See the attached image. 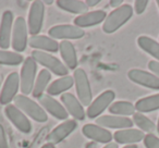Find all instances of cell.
Masks as SVG:
<instances>
[{
	"mask_svg": "<svg viewBox=\"0 0 159 148\" xmlns=\"http://www.w3.org/2000/svg\"><path fill=\"white\" fill-rule=\"evenodd\" d=\"M38 101L43 107V109L49 114L52 115L53 118L58 120H63V121L68 120L69 113L66 112V108L57 99L49 96L48 94H44L42 97L38 98Z\"/></svg>",
	"mask_w": 159,
	"mask_h": 148,
	"instance_id": "obj_15",
	"label": "cell"
},
{
	"mask_svg": "<svg viewBox=\"0 0 159 148\" xmlns=\"http://www.w3.org/2000/svg\"><path fill=\"white\" fill-rule=\"evenodd\" d=\"M157 6H158V8H159V0L157 1Z\"/></svg>",
	"mask_w": 159,
	"mask_h": 148,
	"instance_id": "obj_42",
	"label": "cell"
},
{
	"mask_svg": "<svg viewBox=\"0 0 159 148\" xmlns=\"http://www.w3.org/2000/svg\"><path fill=\"white\" fill-rule=\"evenodd\" d=\"M104 148H119V145L117 143H109L106 146H104Z\"/></svg>",
	"mask_w": 159,
	"mask_h": 148,
	"instance_id": "obj_37",
	"label": "cell"
},
{
	"mask_svg": "<svg viewBox=\"0 0 159 148\" xmlns=\"http://www.w3.org/2000/svg\"><path fill=\"white\" fill-rule=\"evenodd\" d=\"M24 57L21 53L0 49V64L2 65H20L24 62Z\"/></svg>",
	"mask_w": 159,
	"mask_h": 148,
	"instance_id": "obj_30",
	"label": "cell"
},
{
	"mask_svg": "<svg viewBox=\"0 0 159 148\" xmlns=\"http://www.w3.org/2000/svg\"><path fill=\"white\" fill-rule=\"evenodd\" d=\"M133 123L139 128V130L142 132H147L148 134H152L155 131L157 130V126L149 118H147L146 115H144V113L135 112L133 114Z\"/></svg>",
	"mask_w": 159,
	"mask_h": 148,
	"instance_id": "obj_29",
	"label": "cell"
},
{
	"mask_svg": "<svg viewBox=\"0 0 159 148\" xmlns=\"http://www.w3.org/2000/svg\"><path fill=\"white\" fill-rule=\"evenodd\" d=\"M123 148H139V147H137V145L133 144V145H126V146H124Z\"/></svg>",
	"mask_w": 159,
	"mask_h": 148,
	"instance_id": "obj_39",
	"label": "cell"
},
{
	"mask_svg": "<svg viewBox=\"0 0 159 148\" xmlns=\"http://www.w3.org/2000/svg\"><path fill=\"white\" fill-rule=\"evenodd\" d=\"M134 106L136 111L139 113H147L159 110V94L141 98L137 100Z\"/></svg>",
	"mask_w": 159,
	"mask_h": 148,
	"instance_id": "obj_26",
	"label": "cell"
},
{
	"mask_svg": "<svg viewBox=\"0 0 159 148\" xmlns=\"http://www.w3.org/2000/svg\"><path fill=\"white\" fill-rule=\"evenodd\" d=\"M123 5V1L122 0H111L110 1V6L112 8H119V7H121V6Z\"/></svg>",
	"mask_w": 159,
	"mask_h": 148,
	"instance_id": "obj_35",
	"label": "cell"
},
{
	"mask_svg": "<svg viewBox=\"0 0 159 148\" xmlns=\"http://www.w3.org/2000/svg\"><path fill=\"white\" fill-rule=\"evenodd\" d=\"M99 2H100V0H86V1H85L87 7H95V6H97Z\"/></svg>",
	"mask_w": 159,
	"mask_h": 148,
	"instance_id": "obj_36",
	"label": "cell"
},
{
	"mask_svg": "<svg viewBox=\"0 0 159 148\" xmlns=\"http://www.w3.org/2000/svg\"><path fill=\"white\" fill-rule=\"evenodd\" d=\"M56 3L59 9L70 13L82 16L89 12V7L86 6L85 1L82 0H58Z\"/></svg>",
	"mask_w": 159,
	"mask_h": 148,
	"instance_id": "obj_24",
	"label": "cell"
},
{
	"mask_svg": "<svg viewBox=\"0 0 159 148\" xmlns=\"http://www.w3.org/2000/svg\"><path fill=\"white\" fill-rule=\"evenodd\" d=\"M108 111L112 115H119V117H129V115H133L136 111L135 106L130 101H124V100H120V101L112 102L110 107H109Z\"/></svg>",
	"mask_w": 159,
	"mask_h": 148,
	"instance_id": "obj_28",
	"label": "cell"
},
{
	"mask_svg": "<svg viewBox=\"0 0 159 148\" xmlns=\"http://www.w3.org/2000/svg\"><path fill=\"white\" fill-rule=\"evenodd\" d=\"M157 132H158V134H159V119H158V124H157Z\"/></svg>",
	"mask_w": 159,
	"mask_h": 148,
	"instance_id": "obj_41",
	"label": "cell"
},
{
	"mask_svg": "<svg viewBox=\"0 0 159 148\" xmlns=\"http://www.w3.org/2000/svg\"><path fill=\"white\" fill-rule=\"evenodd\" d=\"M43 2H44V1H43ZM52 2H53V1H52V0H51V1H45L44 3H47V5H51V3H52Z\"/></svg>",
	"mask_w": 159,
	"mask_h": 148,
	"instance_id": "obj_40",
	"label": "cell"
},
{
	"mask_svg": "<svg viewBox=\"0 0 159 148\" xmlns=\"http://www.w3.org/2000/svg\"><path fill=\"white\" fill-rule=\"evenodd\" d=\"M96 124L102 128H117L119 130H125V128H132L133 121L126 117H119V115H102L96 119Z\"/></svg>",
	"mask_w": 159,
	"mask_h": 148,
	"instance_id": "obj_18",
	"label": "cell"
},
{
	"mask_svg": "<svg viewBox=\"0 0 159 148\" xmlns=\"http://www.w3.org/2000/svg\"><path fill=\"white\" fill-rule=\"evenodd\" d=\"M51 80V73L49 72L46 69H43L39 72V74L37 75L35 81V85H34V89H33V97L35 98H40L44 95L45 91H47L49 86V82Z\"/></svg>",
	"mask_w": 159,
	"mask_h": 148,
	"instance_id": "obj_25",
	"label": "cell"
},
{
	"mask_svg": "<svg viewBox=\"0 0 159 148\" xmlns=\"http://www.w3.org/2000/svg\"><path fill=\"white\" fill-rule=\"evenodd\" d=\"M144 145L146 148H159V138L154 134H147L144 137Z\"/></svg>",
	"mask_w": 159,
	"mask_h": 148,
	"instance_id": "obj_31",
	"label": "cell"
},
{
	"mask_svg": "<svg viewBox=\"0 0 159 148\" xmlns=\"http://www.w3.org/2000/svg\"><path fill=\"white\" fill-rule=\"evenodd\" d=\"M27 35H29L27 22L23 16H18L14 20L11 37V46L16 52L20 53L25 51L27 47V43H29Z\"/></svg>",
	"mask_w": 159,
	"mask_h": 148,
	"instance_id": "obj_6",
	"label": "cell"
},
{
	"mask_svg": "<svg viewBox=\"0 0 159 148\" xmlns=\"http://www.w3.org/2000/svg\"><path fill=\"white\" fill-rule=\"evenodd\" d=\"M37 73V63L32 57L25 58L20 73V89L22 95L27 96L33 93Z\"/></svg>",
	"mask_w": 159,
	"mask_h": 148,
	"instance_id": "obj_4",
	"label": "cell"
},
{
	"mask_svg": "<svg viewBox=\"0 0 159 148\" xmlns=\"http://www.w3.org/2000/svg\"><path fill=\"white\" fill-rule=\"evenodd\" d=\"M137 45L143 51L147 52L152 58L159 61V43L148 36L142 35L137 38Z\"/></svg>",
	"mask_w": 159,
	"mask_h": 148,
	"instance_id": "obj_27",
	"label": "cell"
},
{
	"mask_svg": "<svg viewBox=\"0 0 159 148\" xmlns=\"http://www.w3.org/2000/svg\"><path fill=\"white\" fill-rule=\"evenodd\" d=\"M0 148H9L7 136H6V131L1 124H0Z\"/></svg>",
	"mask_w": 159,
	"mask_h": 148,
	"instance_id": "obj_33",
	"label": "cell"
},
{
	"mask_svg": "<svg viewBox=\"0 0 159 148\" xmlns=\"http://www.w3.org/2000/svg\"><path fill=\"white\" fill-rule=\"evenodd\" d=\"M42 148H56L55 147V145H52V144H45V145H43V147Z\"/></svg>",
	"mask_w": 159,
	"mask_h": 148,
	"instance_id": "obj_38",
	"label": "cell"
},
{
	"mask_svg": "<svg viewBox=\"0 0 159 148\" xmlns=\"http://www.w3.org/2000/svg\"><path fill=\"white\" fill-rule=\"evenodd\" d=\"M148 69L152 71V74L159 78V61H156V60L149 61L148 62Z\"/></svg>",
	"mask_w": 159,
	"mask_h": 148,
	"instance_id": "obj_34",
	"label": "cell"
},
{
	"mask_svg": "<svg viewBox=\"0 0 159 148\" xmlns=\"http://www.w3.org/2000/svg\"><path fill=\"white\" fill-rule=\"evenodd\" d=\"M59 50L64 65L69 70H76L77 68V55L75 47L70 40H62L59 44Z\"/></svg>",
	"mask_w": 159,
	"mask_h": 148,
	"instance_id": "obj_22",
	"label": "cell"
},
{
	"mask_svg": "<svg viewBox=\"0 0 159 148\" xmlns=\"http://www.w3.org/2000/svg\"><path fill=\"white\" fill-rule=\"evenodd\" d=\"M14 16L12 11L6 10L0 21V49L7 50L11 46L12 29H13Z\"/></svg>",
	"mask_w": 159,
	"mask_h": 148,
	"instance_id": "obj_13",
	"label": "cell"
},
{
	"mask_svg": "<svg viewBox=\"0 0 159 148\" xmlns=\"http://www.w3.org/2000/svg\"><path fill=\"white\" fill-rule=\"evenodd\" d=\"M148 5V1L147 0H136L134 2V10H135V13L136 14H142L144 13V11L146 10Z\"/></svg>",
	"mask_w": 159,
	"mask_h": 148,
	"instance_id": "obj_32",
	"label": "cell"
},
{
	"mask_svg": "<svg viewBox=\"0 0 159 148\" xmlns=\"http://www.w3.org/2000/svg\"><path fill=\"white\" fill-rule=\"evenodd\" d=\"M144 137H145L144 132L137 128L119 130L113 134V139L116 141V143L121 145H133L143 141Z\"/></svg>",
	"mask_w": 159,
	"mask_h": 148,
	"instance_id": "obj_21",
	"label": "cell"
},
{
	"mask_svg": "<svg viewBox=\"0 0 159 148\" xmlns=\"http://www.w3.org/2000/svg\"><path fill=\"white\" fill-rule=\"evenodd\" d=\"M61 101L66 112L73 118V120L83 121L86 118V112L84 110V106L81 104L79 99L71 93H64L61 95Z\"/></svg>",
	"mask_w": 159,
	"mask_h": 148,
	"instance_id": "obj_14",
	"label": "cell"
},
{
	"mask_svg": "<svg viewBox=\"0 0 159 148\" xmlns=\"http://www.w3.org/2000/svg\"><path fill=\"white\" fill-rule=\"evenodd\" d=\"M82 133L86 138H89L96 143L109 144L113 138V135L107 128H104L97 124H85L82 128Z\"/></svg>",
	"mask_w": 159,
	"mask_h": 148,
	"instance_id": "obj_17",
	"label": "cell"
},
{
	"mask_svg": "<svg viewBox=\"0 0 159 148\" xmlns=\"http://www.w3.org/2000/svg\"><path fill=\"white\" fill-rule=\"evenodd\" d=\"M76 128H77V122L75 120H69V119L66 120L61 124L56 126L51 131V133H49L46 138L47 143L52 144V145L59 144L60 141H64L70 134H72Z\"/></svg>",
	"mask_w": 159,
	"mask_h": 148,
	"instance_id": "obj_16",
	"label": "cell"
},
{
	"mask_svg": "<svg viewBox=\"0 0 159 148\" xmlns=\"http://www.w3.org/2000/svg\"><path fill=\"white\" fill-rule=\"evenodd\" d=\"M31 57L35 60L36 63L45 66L46 70H48L50 73H53L55 75H58L60 78L68 75L69 69L64 65L63 62H61L57 57L52 56L51 53L39 50H33Z\"/></svg>",
	"mask_w": 159,
	"mask_h": 148,
	"instance_id": "obj_3",
	"label": "cell"
},
{
	"mask_svg": "<svg viewBox=\"0 0 159 148\" xmlns=\"http://www.w3.org/2000/svg\"><path fill=\"white\" fill-rule=\"evenodd\" d=\"M133 16V8L132 6L122 5L121 7L117 8L107 16L104 24H102V31L106 34H112L121 29L125 23L132 19Z\"/></svg>",
	"mask_w": 159,
	"mask_h": 148,
	"instance_id": "obj_1",
	"label": "cell"
},
{
	"mask_svg": "<svg viewBox=\"0 0 159 148\" xmlns=\"http://www.w3.org/2000/svg\"><path fill=\"white\" fill-rule=\"evenodd\" d=\"M14 106H16L23 113L29 115L31 119L38 123H44L48 120L47 112L43 109V107L33 99L24 95H18L14 98Z\"/></svg>",
	"mask_w": 159,
	"mask_h": 148,
	"instance_id": "obj_2",
	"label": "cell"
},
{
	"mask_svg": "<svg viewBox=\"0 0 159 148\" xmlns=\"http://www.w3.org/2000/svg\"><path fill=\"white\" fill-rule=\"evenodd\" d=\"M20 89V74L18 72H11L6 78L1 92H0V104L8 106L18 96Z\"/></svg>",
	"mask_w": 159,
	"mask_h": 148,
	"instance_id": "obj_10",
	"label": "cell"
},
{
	"mask_svg": "<svg viewBox=\"0 0 159 148\" xmlns=\"http://www.w3.org/2000/svg\"><path fill=\"white\" fill-rule=\"evenodd\" d=\"M5 115L9 119V121L24 134H30L32 132V123L26 117L25 113H23L20 109L14 105H8L5 107Z\"/></svg>",
	"mask_w": 159,
	"mask_h": 148,
	"instance_id": "obj_11",
	"label": "cell"
},
{
	"mask_svg": "<svg viewBox=\"0 0 159 148\" xmlns=\"http://www.w3.org/2000/svg\"><path fill=\"white\" fill-rule=\"evenodd\" d=\"M74 85V78L71 75L62 76V78H57L53 81L51 84H49L48 88H47V94L49 96H58L60 94L64 93V92L71 89Z\"/></svg>",
	"mask_w": 159,
	"mask_h": 148,
	"instance_id": "obj_23",
	"label": "cell"
},
{
	"mask_svg": "<svg viewBox=\"0 0 159 148\" xmlns=\"http://www.w3.org/2000/svg\"><path fill=\"white\" fill-rule=\"evenodd\" d=\"M116 98V93L111 89L102 92L98 97L95 98V100L92 101V104L89 106L86 110V117L89 119H97L100 117L102 112L112 105V101Z\"/></svg>",
	"mask_w": 159,
	"mask_h": 148,
	"instance_id": "obj_8",
	"label": "cell"
},
{
	"mask_svg": "<svg viewBox=\"0 0 159 148\" xmlns=\"http://www.w3.org/2000/svg\"><path fill=\"white\" fill-rule=\"evenodd\" d=\"M48 35L49 37L55 40H70L83 38L85 36V32L84 29H80V27L75 26V25L61 24L50 27L48 31Z\"/></svg>",
	"mask_w": 159,
	"mask_h": 148,
	"instance_id": "obj_9",
	"label": "cell"
},
{
	"mask_svg": "<svg viewBox=\"0 0 159 148\" xmlns=\"http://www.w3.org/2000/svg\"><path fill=\"white\" fill-rule=\"evenodd\" d=\"M29 45L31 48L35 49V50L44 51V52L56 53L59 51V43L48 36H31V38L29 39Z\"/></svg>",
	"mask_w": 159,
	"mask_h": 148,
	"instance_id": "obj_20",
	"label": "cell"
},
{
	"mask_svg": "<svg viewBox=\"0 0 159 148\" xmlns=\"http://www.w3.org/2000/svg\"><path fill=\"white\" fill-rule=\"evenodd\" d=\"M128 78L129 80L137 85H141L146 88L159 91V78L152 73L139 70V69H132L128 72Z\"/></svg>",
	"mask_w": 159,
	"mask_h": 148,
	"instance_id": "obj_12",
	"label": "cell"
},
{
	"mask_svg": "<svg viewBox=\"0 0 159 148\" xmlns=\"http://www.w3.org/2000/svg\"><path fill=\"white\" fill-rule=\"evenodd\" d=\"M107 18V13L102 10H96V11L87 12L82 16H79L74 19L73 23L75 26L80 29H85V27H92L105 22Z\"/></svg>",
	"mask_w": 159,
	"mask_h": 148,
	"instance_id": "obj_19",
	"label": "cell"
},
{
	"mask_svg": "<svg viewBox=\"0 0 159 148\" xmlns=\"http://www.w3.org/2000/svg\"><path fill=\"white\" fill-rule=\"evenodd\" d=\"M75 91L77 94V99L83 106H89L93 101V93H92L91 83L89 76L83 69L77 68L73 73Z\"/></svg>",
	"mask_w": 159,
	"mask_h": 148,
	"instance_id": "obj_5",
	"label": "cell"
},
{
	"mask_svg": "<svg viewBox=\"0 0 159 148\" xmlns=\"http://www.w3.org/2000/svg\"><path fill=\"white\" fill-rule=\"evenodd\" d=\"M45 19V3L40 0L33 1L30 8L29 19H27V29L31 36H36L40 33L44 25Z\"/></svg>",
	"mask_w": 159,
	"mask_h": 148,
	"instance_id": "obj_7",
	"label": "cell"
}]
</instances>
